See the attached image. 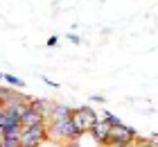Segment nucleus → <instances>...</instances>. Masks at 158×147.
<instances>
[{
  "label": "nucleus",
  "instance_id": "nucleus-1",
  "mask_svg": "<svg viewBox=\"0 0 158 147\" xmlns=\"http://www.w3.org/2000/svg\"><path fill=\"white\" fill-rule=\"evenodd\" d=\"M97 120H99V115L93 111L90 106H79V109H73V113H70V122L75 124L79 136L88 134V131L97 124Z\"/></svg>",
  "mask_w": 158,
  "mask_h": 147
},
{
  "label": "nucleus",
  "instance_id": "nucleus-2",
  "mask_svg": "<svg viewBox=\"0 0 158 147\" xmlns=\"http://www.w3.org/2000/svg\"><path fill=\"white\" fill-rule=\"evenodd\" d=\"M48 138L59 141V143H75V141H79V134L68 118V120H61V122H50L48 124Z\"/></svg>",
  "mask_w": 158,
  "mask_h": 147
},
{
  "label": "nucleus",
  "instance_id": "nucleus-3",
  "mask_svg": "<svg viewBox=\"0 0 158 147\" xmlns=\"http://www.w3.org/2000/svg\"><path fill=\"white\" fill-rule=\"evenodd\" d=\"M135 138H138V134L122 122L118 127L109 129V141H106V145H111V147H131L135 143Z\"/></svg>",
  "mask_w": 158,
  "mask_h": 147
},
{
  "label": "nucleus",
  "instance_id": "nucleus-4",
  "mask_svg": "<svg viewBox=\"0 0 158 147\" xmlns=\"http://www.w3.org/2000/svg\"><path fill=\"white\" fill-rule=\"evenodd\" d=\"M48 141V122L34 124V127H25L20 134V147H41Z\"/></svg>",
  "mask_w": 158,
  "mask_h": 147
},
{
  "label": "nucleus",
  "instance_id": "nucleus-5",
  "mask_svg": "<svg viewBox=\"0 0 158 147\" xmlns=\"http://www.w3.org/2000/svg\"><path fill=\"white\" fill-rule=\"evenodd\" d=\"M41 122H48L45 118H43L39 111H34V109L27 104L25 109H23V113H20V127H34V124H41Z\"/></svg>",
  "mask_w": 158,
  "mask_h": 147
},
{
  "label": "nucleus",
  "instance_id": "nucleus-6",
  "mask_svg": "<svg viewBox=\"0 0 158 147\" xmlns=\"http://www.w3.org/2000/svg\"><path fill=\"white\" fill-rule=\"evenodd\" d=\"M70 113H73V109L66 106V104H52V109H50V120L52 122H61V120H68Z\"/></svg>",
  "mask_w": 158,
  "mask_h": 147
},
{
  "label": "nucleus",
  "instance_id": "nucleus-7",
  "mask_svg": "<svg viewBox=\"0 0 158 147\" xmlns=\"http://www.w3.org/2000/svg\"><path fill=\"white\" fill-rule=\"evenodd\" d=\"M109 124L106 122H102V120H97V124L90 129V136L95 138V141L99 143V145H106V141H109Z\"/></svg>",
  "mask_w": 158,
  "mask_h": 147
},
{
  "label": "nucleus",
  "instance_id": "nucleus-8",
  "mask_svg": "<svg viewBox=\"0 0 158 147\" xmlns=\"http://www.w3.org/2000/svg\"><path fill=\"white\" fill-rule=\"evenodd\" d=\"M20 134H23V127H9V129H2L0 138H5V141H20Z\"/></svg>",
  "mask_w": 158,
  "mask_h": 147
},
{
  "label": "nucleus",
  "instance_id": "nucleus-9",
  "mask_svg": "<svg viewBox=\"0 0 158 147\" xmlns=\"http://www.w3.org/2000/svg\"><path fill=\"white\" fill-rule=\"evenodd\" d=\"M99 120H102V122H106L109 127H118V124H122V120H120V118H118V115H113V113H109V111H104Z\"/></svg>",
  "mask_w": 158,
  "mask_h": 147
},
{
  "label": "nucleus",
  "instance_id": "nucleus-10",
  "mask_svg": "<svg viewBox=\"0 0 158 147\" xmlns=\"http://www.w3.org/2000/svg\"><path fill=\"white\" fill-rule=\"evenodd\" d=\"M2 82H7L11 88H14V86H16V88H23V86H25V82H23V79H18L16 75H2Z\"/></svg>",
  "mask_w": 158,
  "mask_h": 147
},
{
  "label": "nucleus",
  "instance_id": "nucleus-11",
  "mask_svg": "<svg viewBox=\"0 0 158 147\" xmlns=\"http://www.w3.org/2000/svg\"><path fill=\"white\" fill-rule=\"evenodd\" d=\"M14 95V88H7V86H0V106H5V102Z\"/></svg>",
  "mask_w": 158,
  "mask_h": 147
},
{
  "label": "nucleus",
  "instance_id": "nucleus-12",
  "mask_svg": "<svg viewBox=\"0 0 158 147\" xmlns=\"http://www.w3.org/2000/svg\"><path fill=\"white\" fill-rule=\"evenodd\" d=\"M135 141H138V145H135V147H156V141H154V138H149V143L145 141V138H135Z\"/></svg>",
  "mask_w": 158,
  "mask_h": 147
},
{
  "label": "nucleus",
  "instance_id": "nucleus-13",
  "mask_svg": "<svg viewBox=\"0 0 158 147\" xmlns=\"http://www.w3.org/2000/svg\"><path fill=\"white\" fill-rule=\"evenodd\" d=\"M0 147H20L18 141H5V138H0Z\"/></svg>",
  "mask_w": 158,
  "mask_h": 147
},
{
  "label": "nucleus",
  "instance_id": "nucleus-14",
  "mask_svg": "<svg viewBox=\"0 0 158 147\" xmlns=\"http://www.w3.org/2000/svg\"><path fill=\"white\" fill-rule=\"evenodd\" d=\"M56 41H59L56 36H50V39H48V45H50V48H52V45H56Z\"/></svg>",
  "mask_w": 158,
  "mask_h": 147
},
{
  "label": "nucleus",
  "instance_id": "nucleus-15",
  "mask_svg": "<svg viewBox=\"0 0 158 147\" xmlns=\"http://www.w3.org/2000/svg\"><path fill=\"white\" fill-rule=\"evenodd\" d=\"M68 39L73 41V43H79V36H77V34H68Z\"/></svg>",
  "mask_w": 158,
  "mask_h": 147
},
{
  "label": "nucleus",
  "instance_id": "nucleus-16",
  "mask_svg": "<svg viewBox=\"0 0 158 147\" xmlns=\"http://www.w3.org/2000/svg\"><path fill=\"white\" fill-rule=\"evenodd\" d=\"M66 147H79V143L75 141V143H66Z\"/></svg>",
  "mask_w": 158,
  "mask_h": 147
},
{
  "label": "nucleus",
  "instance_id": "nucleus-17",
  "mask_svg": "<svg viewBox=\"0 0 158 147\" xmlns=\"http://www.w3.org/2000/svg\"><path fill=\"white\" fill-rule=\"evenodd\" d=\"M0 84H2V75H0Z\"/></svg>",
  "mask_w": 158,
  "mask_h": 147
},
{
  "label": "nucleus",
  "instance_id": "nucleus-18",
  "mask_svg": "<svg viewBox=\"0 0 158 147\" xmlns=\"http://www.w3.org/2000/svg\"><path fill=\"white\" fill-rule=\"evenodd\" d=\"M131 147H133V145H131Z\"/></svg>",
  "mask_w": 158,
  "mask_h": 147
}]
</instances>
